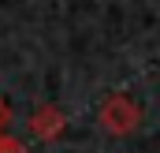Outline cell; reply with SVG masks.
Segmentation results:
<instances>
[{"instance_id": "2", "label": "cell", "mask_w": 160, "mask_h": 153, "mask_svg": "<svg viewBox=\"0 0 160 153\" xmlns=\"http://www.w3.org/2000/svg\"><path fill=\"white\" fill-rule=\"evenodd\" d=\"M63 127H67V116L60 112V108H52V105L38 108V112H34V119H30V131H34L38 138H45V142H52Z\"/></svg>"}, {"instance_id": "1", "label": "cell", "mask_w": 160, "mask_h": 153, "mask_svg": "<svg viewBox=\"0 0 160 153\" xmlns=\"http://www.w3.org/2000/svg\"><path fill=\"white\" fill-rule=\"evenodd\" d=\"M138 123H142V105L130 93H112L101 105V127L108 135H130L138 131Z\"/></svg>"}, {"instance_id": "4", "label": "cell", "mask_w": 160, "mask_h": 153, "mask_svg": "<svg viewBox=\"0 0 160 153\" xmlns=\"http://www.w3.org/2000/svg\"><path fill=\"white\" fill-rule=\"evenodd\" d=\"M8 119H11V112H8V101L0 97V135H4V127H8Z\"/></svg>"}, {"instance_id": "3", "label": "cell", "mask_w": 160, "mask_h": 153, "mask_svg": "<svg viewBox=\"0 0 160 153\" xmlns=\"http://www.w3.org/2000/svg\"><path fill=\"white\" fill-rule=\"evenodd\" d=\"M0 153H26V146L15 142V138H8V135H0Z\"/></svg>"}]
</instances>
